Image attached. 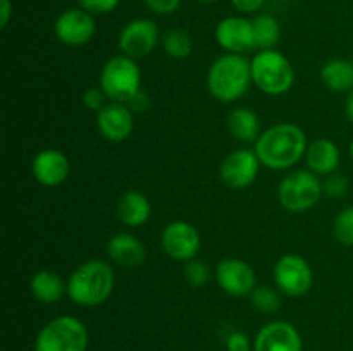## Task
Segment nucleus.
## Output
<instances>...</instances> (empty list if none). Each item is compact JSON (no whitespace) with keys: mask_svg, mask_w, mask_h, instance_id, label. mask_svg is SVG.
<instances>
[{"mask_svg":"<svg viewBox=\"0 0 353 351\" xmlns=\"http://www.w3.org/2000/svg\"><path fill=\"white\" fill-rule=\"evenodd\" d=\"M309 141L305 131L292 123H279L261 133L254 150L264 167L288 171L305 158Z\"/></svg>","mask_w":353,"mask_h":351,"instance_id":"nucleus-1","label":"nucleus"},{"mask_svg":"<svg viewBox=\"0 0 353 351\" xmlns=\"http://www.w3.org/2000/svg\"><path fill=\"white\" fill-rule=\"evenodd\" d=\"M116 288V274L109 262L86 260L72 270L68 279V298L74 305L93 308L112 296Z\"/></svg>","mask_w":353,"mask_h":351,"instance_id":"nucleus-2","label":"nucleus"},{"mask_svg":"<svg viewBox=\"0 0 353 351\" xmlns=\"http://www.w3.org/2000/svg\"><path fill=\"white\" fill-rule=\"evenodd\" d=\"M252 85V64L245 55H221L207 72V89L217 102H236L245 96Z\"/></svg>","mask_w":353,"mask_h":351,"instance_id":"nucleus-3","label":"nucleus"},{"mask_svg":"<svg viewBox=\"0 0 353 351\" xmlns=\"http://www.w3.org/2000/svg\"><path fill=\"white\" fill-rule=\"evenodd\" d=\"M252 81L269 96L286 95L295 83V69L290 58L276 48L259 50L250 61Z\"/></svg>","mask_w":353,"mask_h":351,"instance_id":"nucleus-4","label":"nucleus"},{"mask_svg":"<svg viewBox=\"0 0 353 351\" xmlns=\"http://www.w3.org/2000/svg\"><path fill=\"white\" fill-rule=\"evenodd\" d=\"M88 344V329L72 315L48 320L34 337V351H86Z\"/></svg>","mask_w":353,"mask_h":351,"instance_id":"nucleus-5","label":"nucleus"},{"mask_svg":"<svg viewBox=\"0 0 353 351\" xmlns=\"http://www.w3.org/2000/svg\"><path fill=\"white\" fill-rule=\"evenodd\" d=\"M99 86L109 102L128 103L138 92H141L140 65L128 55H114L102 65Z\"/></svg>","mask_w":353,"mask_h":351,"instance_id":"nucleus-6","label":"nucleus"},{"mask_svg":"<svg viewBox=\"0 0 353 351\" xmlns=\"http://www.w3.org/2000/svg\"><path fill=\"white\" fill-rule=\"evenodd\" d=\"M323 195V179L309 169H299L286 174L278 188L279 203L293 213L314 209Z\"/></svg>","mask_w":353,"mask_h":351,"instance_id":"nucleus-7","label":"nucleus"},{"mask_svg":"<svg viewBox=\"0 0 353 351\" xmlns=\"http://www.w3.org/2000/svg\"><path fill=\"white\" fill-rule=\"evenodd\" d=\"M272 275L278 291L290 298H300L307 295L314 284L312 267L302 255L296 253H286L279 257Z\"/></svg>","mask_w":353,"mask_h":351,"instance_id":"nucleus-8","label":"nucleus"},{"mask_svg":"<svg viewBox=\"0 0 353 351\" xmlns=\"http://www.w3.org/2000/svg\"><path fill=\"white\" fill-rule=\"evenodd\" d=\"M161 38L157 23L140 17V19H133L124 24L119 38H117V47H119L121 54L138 61V58L150 55L155 47L161 43Z\"/></svg>","mask_w":353,"mask_h":351,"instance_id":"nucleus-9","label":"nucleus"},{"mask_svg":"<svg viewBox=\"0 0 353 351\" xmlns=\"http://www.w3.org/2000/svg\"><path fill=\"white\" fill-rule=\"evenodd\" d=\"M161 244L169 258L186 264L196 258L202 246V237L193 224L186 220H174L162 231Z\"/></svg>","mask_w":353,"mask_h":351,"instance_id":"nucleus-10","label":"nucleus"},{"mask_svg":"<svg viewBox=\"0 0 353 351\" xmlns=\"http://www.w3.org/2000/svg\"><path fill=\"white\" fill-rule=\"evenodd\" d=\"M214 277L219 288L233 298L250 296L252 291L257 288V275H255L254 267L241 258H223L216 265Z\"/></svg>","mask_w":353,"mask_h":351,"instance_id":"nucleus-11","label":"nucleus"},{"mask_svg":"<svg viewBox=\"0 0 353 351\" xmlns=\"http://www.w3.org/2000/svg\"><path fill=\"white\" fill-rule=\"evenodd\" d=\"M54 33L57 40L68 47H83V45L90 43L95 36V17L81 7L65 9L55 19Z\"/></svg>","mask_w":353,"mask_h":351,"instance_id":"nucleus-12","label":"nucleus"},{"mask_svg":"<svg viewBox=\"0 0 353 351\" xmlns=\"http://www.w3.org/2000/svg\"><path fill=\"white\" fill-rule=\"evenodd\" d=\"M261 165L262 164L255 150H248V148L234 150L221 162V181L230 189L240 191V189H245L254 184L259 176V171H261Z\"/></svg>","mask_w":353,"mask_h":351,"instance_id":"nucleus-13","label":"nucleus"},{"mask_svg":"<svg viewBox=\"0 0 353 351\" xmlns=\"http://www.w3.org/2000/svg\"><path fill=\"white\" fill-rule=\"evenodd\" d=\"M217 45L226 54H238L245 55L248 52L257 50L254 36V24L252 19L241 16H230L219 21L214 31Z\"/></svg>","mask_w":353,"mask_h":351,"instance_id":"nucleus-14","label":"nucleus"},{"mask_svg":"<svg viewBox=\"0 0 353 351\" xmlns=\"http://www.w3.org/2000/svg\"><path fill=\"white\" fill-rule=\"evenodd\" d=\"M254 351H303L302 334L293 323L272 320L257 330Z\"/></svg>","mask_w":353,"mask_h":351,"instance_id":"nucleus-15","label":"nucleus"},{"mask_svg":"<svg viewBox=\"0 0 353 351\" xmlns=\"http://www.w3.org/2000/svg\"><path fill=\"white\" fill-rule=\"evenodd\" d=\"M31 172L38 184L45 188L61 186L71 174V162L64 151L57 148H45L34 155L31 162Z\"/></svg>","mask_w":353,"mask_h":351,"instance_id":"nucleus-16","label":"nucleus"},{"mask_svg":"<svg viewBox=\"0 0 353 351\" xmlns=\"http://www.w3.org/2000/svg\"><path fill=\"white\" fill-rule=\"evenodd\" d=\"M97 127L107 141L121 143L128 140L134 129L133 110L128 103L109 102L100 112H97Z\"/></svg>","mask_w":353,"mask_h":351,"instance_id":"nucleus-17","label":"nucleus"},{"mask_svg":"<svg viewBox=\"0 0 353 351\" xmlns=\"http://www.w3.org/2000/svg\"><path fill=\"white\" fill-rule=\"evenodd\" d=\"M107 255L114 264L126 268L140 267L147 258L143 241L130 233H117L107 241Z\"/></svg>","mask_w":353,"mask_h":351,"instance_id":"nucleus-18","label":"nucleus"},{"mask_svg":"<svg viewBox=\"0 0 353 351\" xmlns=\"http://www.w3.org/2000/svg\"><path fill=\"white\" fill-rule=\"evenodd\" d=\"M340 148L334 141L327 140V138H319V140L309 143L305 153V162L309 171L314 174L321 176H330L336 172L338 165H340Z\"/></svg>","mask_w":353,"mask_h":351,"instance_id":"nucleus-19","label":"nucleus"},{"mask_svg":"<svg viewBox=\"0 0 353 351\" xmlns=\"http://www.w3.org/2000/svg\"><path fill=\"white\" fill-rule=\"evenodd\" d=\"M117 217L128 227H140L152 217V203L143 193L126 191L117 203Z\"/></svg>","mask_w":353,"mask_h":351,"instance_id":"nucleus-20","label":"nucleus"},{"mask_svg":"<svg viewBox=\"0 0 353 351\" xmlns=\"http://www.w3.org/2000/svg\"><path fill=\"white\" fill-rule=\"evenodd\" d=\"M30 291L38 303L54 305L68 295V282L52 270H38L30 279Z\"/></svg>","mask_w":353,"mask_h":351,"instance_id":"nucleus-21","label":"nucleus"},{"mask_svg":"<svg viewBox=\"0 0 353 351\" xmlns=\"http://www.w3.org/2000/svg\"><path fill=\"white\" fill-rule=\"evenodd\" d=\"M230 134L240 143H255L261 136V119L248 107H236L228 116Z\"/></svg>","mask_w":353,"mask_h":351,"instance_id":"nucleus-22","label":"nucleus"},{"mask_svg":"<svg viewBox=\"0 0 353 351\" xmlns=\"http://www.w3.org/2000/svg\"><path fill=\"white\" fill-rule=\"evenodd\" d=\"M324 86L334 93H350L353 89V62L345 58L327 61L321 69Z\"/></svg>","mask_w":353,"mask_h":351,"instance_id":"nucleus-23","label":"nucleus"},{"mask_svg":"<svg viewBox=\"0 0 353 351\" xmlns=\"http://www.w3.org/2000/svg\"><path fill=\"white\" fill-rule=\"evenodd\" d=\"M254 24V36L257 50H269L276 48L279 38H281V26L279 21L271 14H259L252 19Z\"/></svg>","mask_w":353,"mask_h":351,"instance_id":"nucleus-24","label":"nucleus"},{"mask_svg":"<svg viewBox=\"0 0 353 351\" xmlns=\"http://www.w3.org/2000/svg\"><path fill=\"white\" fill-rule=\"evenodd\" d=\"M161 45L169 57L179 58V61L190 57L193 52L192 36L188 31L181 30V28H172V30L165 31L161 38Z\"/></svg>","mask_w":353,"mask_h":351,"instance_id":"nucleus-25","label":"nucleus"},{"mask_svg":"<svg viewBox=\"0 0 353 351\" xmlns=\"http://www.w3.org/2000/svg\"><path fill=\"white\" fill-rule=\"evenodd\" d=\"M248 298L252 306L264 315H272L281 306V296L271 286H257Z\"/></svg>","mask_w":353,"mask_h":351,"instance_id":"nucleus-26","label":"nucleus"},{"mask_svg":"<svg viewBox=\"0 0 353 351\" xmlns=\"http://www.w3.org/2000/svg\"><path fill=\"white\" fill-rule=\"evenodd\" d=\"M334 237L345 246H353V205L341 210L333 222Z\"/></svg>","mask_w":353,"mask_h":351,"instance_id":"nucleus-27","label":"nucleus"},{"mask_svg":"<svg viewBox=\"0 0 353 351\" xmlns=\"http://www.w3.org/2000/svg\"><path fill=\"white\" fill-rule=\"evenodd\" d=\"M183 274H185V279L186 282H188V286H192V288L195 289H200L209 282L210 268L203 260H200V258H193V260L186 262L185 264Z\"/></svg>","mask_w":353,"mask_h":351,"instance_id":"nucleus-28","label":"nucleus"},{"mask_svg":"<svg viewBox=\"0 0 353 351\" xmlns=\"http://www.w3.org/2000/svg\"><path fill=\"white\" fill-rule=\"evenodd\" d=\"M348 188H350V182L345 178L343 174H338V172H333V174L326 176L323 181V189L324 195L331 196V198H343L348 193Z\"/></svg>","mask_w":353,"mask_h":351,"instance_id":"nucleus-29","label":"nucleus"},{"mask_svg":"<svg viewBox=\"0 0 353 351\" xmlns=\"http://www.w3.org/2000/svg\"><path fill=\"white\" fill-rule=\"evenodd\" d=\"M83 103L86 105V109L93 110V112H100L109 103V98H107V95L102 92L100 86H92V88H86L85 93H83Z\"/></svg>","mask_w":353,"mask_h":351,"instance_id":"nucleus-30","label":"nucleus"},{"mask_svg":"<svg viewBox=\"0 0 353 351\" xmlns=\"http://www.w3.org/2000/svg\"><path fill=\"white\" fill-rule=\"evenodd\" d=\"M121 0H78L79 7L85 9L86 12L93 14V16H100V14H109L117 9Z\"/></svg>","mask_w":353,"mask_h":351,"instance_id":"nucleus-31","label":"nucleus"},{"mask_svg":"<svg viewBox=\"0 0 353 351\" xmlns=\"http://www.w3.org/2000/svg\"><path fill=\"white\" fill-rule=\"evenodd\" d=\"M228 351H254V339L247 336L243 330H233L226 337Z\"/></svg>","mask_w":353,"mask_h":351,"instance_id":"nucleus-32","label":"nucleus"},{"mask_svg":"<svg viewBox=\"0 0 353 351\" xmlns=\"http://www.w3.org/2000/svg\"><path fill=\"white\" fill-rule=\"evenodd\" d=\"M183 0H143L145 7L150 12L159 14V16H168V14H174L176 10L181 7Z\"/></svg>","mask_w":353,"mask_h":351,"instance_id":"nucleus-33","label":"nucleus"},{"mask_svg":"<svg viewBox=\"0 0 353 351\" xmlns=\"http://www.w3.org/2000/svg\"><path fill=\"white\" fill-rule=\"evenodd\" d=\"M265 0H231L234 9L241 14H255L262 9Z\"/></svg>","mask_w":353,"mask_h":351,"instance_id":"nucleus-34","label":"nucleus"},{"mask_svg":"<svg viewBox=\"0 0 353 351\" xmlns=\"http://www.w3.org/2000/svg\"><path fill=\"white\" fill-rule=\"evenodd\" d=\"M128 107H130L131 110H137V112H143V110H147L148 107H150V98H148L145 92H138L137 95L128 102Z\"/></svg>","mask_w":353,"mask_h":351,"instance_id":"nucleus-35","label":"nucleus"},{"mask_svg":"<svg viewBox=\"0 0 353 351\" xmlns=\"http://www.w3.org/2000/svg\"><path fill=\"white\" fill-rule=\"evenodd\" d=\"M10 16H12V6L10 0H2V10H0V26L6 28L9 24Z\"/></svg>","mask_w":353,"mask_h":351,"instance_id":"nucleus-36","label":"nucleus"},{"mask_svg":"<svg viewBox=\"0 0 353 351\" xmlns=\"http://www.w3.org/2000/svg\"><path fill=\"white\" fill-rule=\"evenodd\" d=\"M345 114H347L348 120L353 124V89L348 93L347 96V102H345Z\"/></svg>","mask_w":353,"mask_h":351,"instance_id":"nucleus-37","label":"nucleus"},{"mask_svg":"<svg viewBox=\"0 0 353 351\" xmlns=\"http://www.w3.org/2000/svg\"><path fill=\"white\" fill-rule=\"evenodd\" d=\"M196 2H202V3H214V2H217V0H196Z\"/></svg>","mask_w":353,"mask_h":351,"instance_id":"nucleus-38","label":"nucleus"},{"mask_svg":"<svg viewBox=\"0 0 353 351\" xmlns=\"http://www.w3.org/2000/svg\"><path fill=\"white\" fill-rule=\"evenodd\" d=\"M350 157H352V160H353V140H352V143H350Z\"/></svg>","mask_w":353,"mask_h":351,"instance_id":"nucleus-39","label":"nucleus"}]
</instances>
